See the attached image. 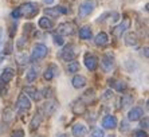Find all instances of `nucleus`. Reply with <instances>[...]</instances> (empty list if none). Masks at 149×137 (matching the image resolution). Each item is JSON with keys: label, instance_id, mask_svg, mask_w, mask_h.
I'll return each instance as SVG.
<instances>
[{"label": "nucleus", "instance_id": "1", "mask_svg": "<svg viewBox=\"0 0 149 137\" xmlns=\"http://www.w3.org/2000/svg\"><path fill=\"white\" fill-rule=\"evenodd\" d=\"M39 12L38 4L36 3H24L22 4L19 8L12 11L11 16L14 19H19V17H26V19H31Z\"/></svg>", "mask_w": 149, "mask_h": 137}, {"label": "nucleus", "instance_id": "2", "mask_svg": "<svg viewBox=\"0 0 149 137\" xmlns=\"http://www.w3.org/2000/svg\"><path fill=\"white\" fill-rule=\"evenodd\" d=\"M49 50L46 47L45 45H42V43H38V45H35L34 48H32V52H31V62H36V61H40L43 59L47 55Z\"/></svg>", "mask_w": 149, "mask_h": 137}, {"label": "nucleus", "instance_id": "3", "mask_svg": "<svg viewBox=\"0 0 149 137\" xmlns=\"http://www.w3.org/2000/svg\"><path fill=\"white\" fill-rule=\"evenodd\" d=\"M94 8H95V4H94V1H90V0L83 1V3L79 6V10H78V16H79L81 19L89 16V15H90L91 12L94 11Z\"/></svg>", "mask_w": 149, "mask_h": 137}, {"label": "nucleus", "instance_id": "4", "mask_svg": "<svg viewBox=\"0 0 149 137\" xmlns=\"http://www.w3.org/2000/svg\"><path fill=\"white\" fill-rule=\"evenodd\" d=\"M75 57H77V50H75V46L74 45L65 46V48L61 51V58H62L63 61H66V62L74 61Z\"/></svg>", "mask_w": 149, "mask_h": 137}, {"label": "nucleus", "instance_id": "5", "mask_svg": "<svg viewBox=\"0 0 149 137\" xmlns=\"http://www.w3.org/2000/svg\"><path fill=\"white\" fill-rule=\"evenodd\" d=\"M129 27H130V20H129V19H124L118 26H116V27L111 30V34H113L114 38H121L125 31L129 30Z\"/></svg>", "mask_w": 149, "mask_h": 137}, {"label": "nucleus", "instance_id": "6", "mask_svg": "<svg viewBox=\"0 0 149 137\" xmlns=\"http://www.w3.org/2000/svg\"><path fill=\"white\" fill-rule=\"evenodd\" d=\"M101 65H102V68H104L106 73L111 71L113 67H114V57L111 54H105L101 59Z\"/></svg>", "mask_w": 149, "mask_h": 137}, {"label": "nucleus", "instance_id": "7", "mask_svg": "<svg viewBox=\"0 0 149 137\" xmlns=\"http://www.w3.org/2000/svg\"><path fill=\"white\" fill-rule=\"evenodd\" d=\"M16 106L20 112H27V110H30V108H31V101H30V98H28L26 94H20V97L17 98Z\"/></svg>", "mask_w": 149, "mask_h": 137}, {"label": "nucleus", "instance_id": "8", "mask_svg": "<svg viewBox=\"0 0 149 137\" xmlns=\"http://www.w3.org/2000/svg\"><path fill=\"white\" fill-rule=\"evenodd\" d=\"M15 77V71L12 67H6L0 75V85H7L8 82L12 81V78Z\"/></svg>", "mask_w": 149, "mask_h": 137}, {"label": "nucleus", "instance_id": "9", "mask_svg": "<svg viewBox=\"0 0 149 137\" xmlns=\"http://www.w3.org/2000/svg\"><path fill=\"white\" fill-rule=\"evenodd\" d=\"M69 12L70 11L65 7H54V8H46L45 10V14L51 17H58V16H61V15L69 14Z\"/></svg>", "mask_w": 149, "mask_h": 137}, {"label": "nucleus", "instance_id": "10", "mask_svg": "<svg viewBox=\"0 0 149 137\" xmlns=\"http://www.w3.org/2000/svg\"><path fill=\"white\" fill-rule=\"evenodd\" d=\"M75 32V28L71 23H62L56 28V34L59 35H73Z\"/></svg>", "mask_w": 149, "mask_h": 137}, {"label": "nucleus", "instance_id": "11", "mask_svg": "<svg viewBox=\"0 0 149 137\" xmlns=\"http://www.w3.org/2000/svg\"><path fill=\"white\" fill-rule=\"evenodd\" d=\"M85 65L90 71H94L98 67V58L93 54H86L85 55Z\"/></svg>", "mask_w": 149, "mask_h": 137}, {"label": "nucleus", "instance_id": "12", "mask_svg": "<svg viewBox=\"0 0 149 137\" xmlns=\"http://www.w3.org/2000/svg\"><path fill=\"white\" fill-rule=\"evenodd\" d=\"M102 127L105 129H114L117 127V118H116V116H113V114L105 116L104 120H102Z\"/></svg>", "mask_w": 149, "mask_h": 137}, {"label": "nucleus", "instance_id": "13", "mask_svg": "<svg viewBox=\"0 0 149 137\" xmlns=\"http://www.w3.org/2000/svg\"><path fill=\"white\" fill-rule=\"evenodd\" d=\"M56 108H58V102H56L55 99H50V101H47L43 105V112H45L46 116H52V114L55 113Z\"/></svg>", "mask_w": 149, "mask_h": 137}, {"label": "nucleus", "instance_id": "14", "mask_svg": "<svg viewBox=\"0 0 149 137\" xmlns=\"http://www.w3.org/2000/svg\"><path fill=\"white\" fill-rule=\"evenodd\" d=\"M24 94L28 97V98L34 99V101H36V102H38L39 99L42 98L40 92H38V90L35 89V87H32V86H27V87H26V89H24Z\"/></svg>", "mask_w": 149, "mask_h": 137}, {"label": "nucleus", "instance_id": "15", "mask_svg": "<svg viewBox=\"0 0 149 137\" xmlns=\"http://www.w3.org/2000/svg\"><path fill=\"white\" fill-rule=\"evenodd\" d=\"M142 116H144V110H142L141 108H133V109L129 110L128 120L129 121H139Z\"/></svg>", "mask_w": 149, "mask_h": 137}, {"label": "nucleus", "instance_id": "16", "mask_svg": "<svg viewBox=\"0 0 149 137\" xmlns=\"http://www.w3.org/2000/svg\"><path fill=\"white\" fill-rule=\"evenodd\" d=\"M87 133V128L83 125V124H75L73 127V134L75 137H85Z\"/></svg>", "mask_w": 149, "mask_h": 137}, {"label": "nucleus", "instance_id": "17", "mask_svg": "<svg viewBox=\"0 0 149 137\" xmlns=\"http://www.w3.org/2000/svg\"><path fill=\"white\" fill-rule=\"evenodd\" d=\"M94 43L97 46H106L109 43V36L106 32H98L97 36H95V39H94Z\"/></svg>", "mask_w": 149, "mask_h": 137}, {"label": "nucleus", "instance_id": "18", "mask_svg": "<svg viewBox=\"0 0 149 137\" xmlns=\"http://www.w3.org/2000/svg\"><path fill=\"white\" fill-rule=\"evenodd\" d=\"M58 73H59V70H58V67H56L55 65L49 66V67L46 68V71H45V79H47V81H51L54 77L58 75Z\"/></svg>", "mask_w": 149, "mask_h": 137}, {"label": "nucleus", "instance_id": "19", "mask_svg": "<svg viewBox=\"0 0 149 137\" xmlns=\"http://www.w3.org/2000/svg\"><path fill=\"white\" fill-rule=\"evenodd\" d=\"M109 85H110V87L117 90V92H124V90L126 89V83H125L124 81H118V79H110V81H109Z\"/></svg>", "mask_w": 149, "mask_h": 137}, {"label": "nucleus", "instance_id": "20", "mask_svg": "<svg viewBox=\"0 0 149 137\" xmlns=\"http://www.w3.org/2000/svg\"><path fill=\"white\" fill-rule=\"evenodd\" d=\"M86 83H87V79L83 75H75L73 78V86L75 89H82V87L86 86Z\"/></svg>", "mask_w": 149, "mask_h": 137}, {"label": "nucleus", "instance_id": "21", "mask_svg": "<svg viewBox=\"0 0 149 137\" xmlns=\"http://www.w3.org/2000/svg\"><path fill=\"white\" fill-rule=\"evenodd\" d=\"M42 120H43V116H42V112L39 110V112H36V113H35V116L32 117V120H31V124H30V127H31V130L36 129V128L40 125Z\"/></svg>", "mask_w": 149, "mask_h": 137}, {"label": "nucleus", "instance_id": "22", "mask_svg": "<svg viewBox=\"0 0 149 137\" xmlns=\"http://www.w3.org/2000/svg\"><path fill=\"white\" fill-rule=\"evenodd\" d=\"M85 109H86V105H85V102H83L82 99H78L73 105V112L75 114H82L85 112Z\"/></svg>", "mask_w": 149, "mask_h": 137}, {"label": "nucleus", "instance_id": "23", "mask_svg": "<svg viewBox=\"0 0 149 137\" xmlns=\"http://www.w3.org/2000/svg\"><path fill=\"white\" fill-rule=\"evenodd\" d=\"M36 78H38V68H36V67H31L30 70H28L27 75H26V79H27L28 83H32Z\"/></svg>", "mask_w": 149, "mask_h": 137}, {"label": "nucleus", "instance_id": "24", "mask_svg": "<svg viewBox=\"0 0 149 137\" xmlns=\"http://www.w3.org/2000/svg\"><path fill=\"white\" fill-rule=\"evenodd\" d=\"M125 43L128 46H137L139 43V39H137V35L130 32V34L126 35V38H125Z\"/></svg>", "mask_w": 149, "mask_h": 137}, {"label": "nucleus", "instance_id": "25", "mask_svg": "<svg viewBox=\"0 0 149 137\" xmlns=\"http://www.w3.org/2000/svg\"><path fill=\"white\" fill-rule=\"evenodd\" d=\"M133 103V97L129 96V94H125V96L121 97V108L125 109V108H129Z\"/></svg>", "mask_w": 149, "mask_h": 137}, {"label": "nucleus", "instance_id": "26", "mask_svg": "<svg viewBox=\"0 0 149 137\" xmlns=\"http://www.w3.org/2000/svg\"><path fill=\"white\" fill-rule=\"evenodd\" d=\"M78 35H79L81 39H90L91 38V28L90 27H82L79 30V32H78Z\"/></svg>", "mask_w": 149, "mask_h": 137}, {"label": "nucleus", "instance_id": "27", "mask_svg": "<svg viewBox=\"0 0 149 137\" xmlns=\"http://www.w3.org/2000/svg\"><path fill=\"white\" fill-rule=\"evenodd\" d=\"M79 63L75 61H70V63L67 65V73L69 74H74V73H78L79 71Z\"/></svg>", "mask_w": 149, "mask_h": 137}, {"label": "nucleus", "instance_id": "28", "mask_svg": "<svg viewBox=\"0 0 149 137\" xmlns=\"http://www.w3.org/2000/svg\"><path fill=\"white\" fill-rule=\"evenodd\" d=\"M38 24H39V27L45 28V30H49V28L52 27V22L50 20V19H47V17H40Z\"/></svg>", "mask_w": 149, "mask_h": 137}, {"label": "nucleus", "instance_id": "29", "mask_svg": "<svg viewBox=\"0 0 149 137\" xmlns=\"http://www.w3.org/2000/svg\"><path fill=\"white\" fill-rule=\"evenodd\" d=\"M3 114H4V116H3V120H4V121L10 122V121L14 120V112H12L11 109H6Z\"/></svg>", "mask_w": 149, "mask_h": 137}, {"label": "nucleus", "instance_id": "30", "mask_svg": "<svg viewBox=\"0 0 149 137\" xmlns=\"http://www.w3.org/2000/svg\"><path fill=\"white\" fill-rule=\"evenodd\" d=\"M52 39H54V43H55L56 46H63L65 45V39L62 38V35L52 34Z\"/></svg>", "mask_w": 149, "mask_h": 137}, {"label": "nucleus", "instance_id": "31", "mask_svg": "<svg viewBox=\"0 0 149 137\" xmlns=\"http://www.w3.org/2000/svg\"><path fill=\"white\" fill-rule=\"evenodd\" d=\"M90 137H105V133L102 129H94L90 133Z\"/></svg>", "mask_w": 149, "mask_h": 137}, {"label": "nucleus", "instance_id": "32", "mask_svg": "<svg viewBox=\"0 0 149 137\" xmlns=\"http://www.w3.org/2000/svg\"><path fill=\"white\" fill-rule=\"evenodd\" d=\"M120 130H121V132H126V130H129V124H128V121H122Z\"/></svg>", "mask_w": 149, "mask_h": 137}, {"label": "nucleus", "instance_id": "33", "mask_svg": "<svg viewBox=\"0 0 149 137\" xmlns=\"http://www.w3.org/2000/svg\"><path fill=\"white\" fill-rule=\"evenodd\" d=\"M26 45H27V42H26L23 38L17 41V48H19V50H23V47H24Z\"/></svg>", "mask_w": 149, "mask_h": 137}, {"label": "nucleus", "instance_id": "34", "mask_svg": "<svg viewBox=\"0 0 149 137\" xmlns=\"http://www.w3.org/2000/svg\"><path fill=\"white\" fill-rule=\"evenodd\" d=\"M133 137H146V132H144V130H137V132H134Z\"/></svg>", "mask_w": 149, "mask_h": 137}, {"label": "nucleus", "instance_id": "35", "mask_svg": "<svg viewBox=\"0 0 149 137\" xmlns=\"http://www.w3.org/2000/svg\"><path fill=\"white\" fill-rule=\"evenodd\" d=\"M17 61H19V63H27V57H26L24 54L19 55V57H17Z\"/></svg>", "mask_w": 149, "mask_h": 137}, {"label": "nucleus", "instance_id": "36", "mask_svg": "<svg viewBox=\"0 0 149 137\" xmlns=\"http://www.w3.org/2000/svg\"><path fill=\"white\" fill-rule=\"evenodd\" d=\"M12 137H24V132L22 129H19V130H16L14 134H12Z\"/></svg>", "mask_w": 149, "mask_h": 137}, {"label": "nucleus", "instance_id": "37", "mask_svg": "<svg viewBox=\"0 0 149 137\" xmlns=\"http://www.w3.org/2000/svg\"><path fill=\"white\" fill-rule=\"evenodd\" d=\"M11 51H12V43H11V42H8L7 47L4 48V52H6V54H11Z\"/></svg>", "mask_w": 149, "mask_h": 137}, {"label": "nucleus", "instance_id": "38", "mask_svg": "<svg viewBox=\"0 0 149 137\" xmlns=\"http://www.w3.org/2000/svg\"><path fill=\"white\" fill-rule=\"evenodd\" d=\"M51 92H52V90L50 89V87H49V89H45L43 92H42V93H43V97H50V96H51Z\"/></svg>", "mask_w": 149, "mask_h": 137}, {"label": "nucleus", "instance_id": "39", "mask_svg": "<svg viewBox=\"0 0 149 137\" xmlns=\"http://www.w3.org/2000/svg\"><path fill=\"white\" fill-rule=\"evenodd\" d=\"M141 128L142 129H146V128H148V118H145L144 121H141Z\"/></svg>", "mask_w": 149, "mask_h": 137}, {"label": "nucleus", "instance_id": "40", "mask_svg": "<svg viewBox=\"0 0 149 137\" xmlns=\"http://www.w3.org/2000/svg\"><path fill=\"white\" fill-rule=\"evenodd\" d=\"M111 96H113V93H111V92H105V96H104V98H110Z\"/></svg>", "mask_w": 149, "mask_h": 137}, {"label": "nucleus", "instance_id": "41", "mask_svg": "<svg viewBox=\"0 0 149 137\" xmlns=\"http://www.w3.org/2000/svg\"><path fill=\"white\" fill-rule=\"evenodd\" d=\"M1 47H3V32L0 31V50H1Z\"/></svg>", "mask_w": 149, "mask_h": 137}, {"label": "nucleus", "instance_id": "42", "mask_svg": "<svg viewBox=\"0 0 149 137\" xmlns=\"http://www.w3.org/2000/svg\"><path fill=\"white\" fill-rule=\"evenodd\" d=\"M45 3L46 4H52L54 3V0H45Z\"/></svg>", "mask_w": 149, "mask_h": 137}, {"label": "nucleus", "instance_id": "43", "mask_svg": "<svg viewBox=\"0 0 149 137\" xmlns=\"http://www.w3.org/2000/svg\"><path fill=\"white\" fill-rule=\"evenodd\" d=\"M58 137H67L66 134H61V136H58Z\"/></svg>", "mask_w": 149, "mask_h": 137}, {"label": "nucleus", "instance_id": "44", "mask_svg": "<svg viewBox=\"0 0 149 137\" xmlns=\"http://www.w3.org/2000/svg\"><path fill=\"white\" fill-rule=\"evenodd\" d=\"M108 137H116V136H111V134H110V136H108Z\"/></svg>", "mask_w": 149, "mask_h": 137}]
</instances>
